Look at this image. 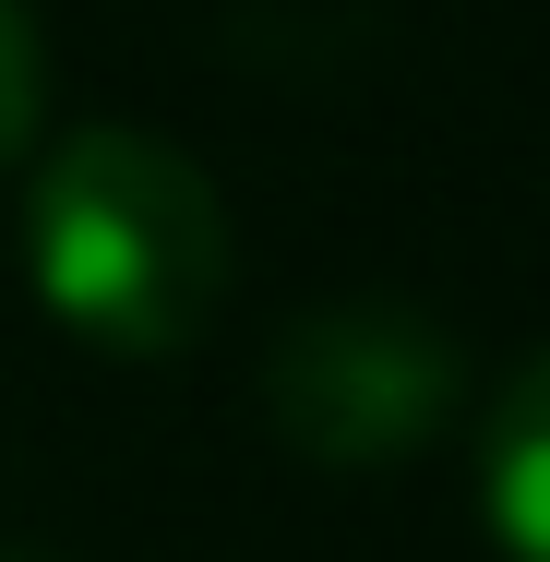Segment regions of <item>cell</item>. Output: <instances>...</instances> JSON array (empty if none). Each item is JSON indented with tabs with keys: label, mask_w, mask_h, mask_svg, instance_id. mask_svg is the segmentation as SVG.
Here are the masks:
<instances>
[{
	"label": "cell",
	"mask_w": 550,
	"mask_h": 562,
	"mask_svg": "<svg viewBox=\"0 0 550 562\" xmlns=\"http://www.w3.org/2000/svg\"><path fill=\"white\" fill-rule=\"evenodd\" d=\"M251 383H263V431L312 467H407L467 419V347L395 288L288 312Z\"/></svg>",
	"instance_id": "obj_2"
},
{
	"label": "cell",
	"mask_w": 550,
	"mask_h": 562,
	"mask_svg": "<svg viewBox=\"0 0 550 562\" xmlns=\"http://www.w3.org/2000/svg\"><path fill=\"white\" fill-rule=\"evenodd\" d=\"M36 120H48V48L24 24V0H0V168L36 144Z\"/></svg>",
	"instance_id": "obj_4"
},
{
	"label": "cell",
	"mask_w": 550,
	"mask_h": 562,
	"mask_svg": "<svg viewBox=\"0 0 550 562\" xmlns=\"http://www.w3.org/2000/svg\"><path fill=\"white\" fill-rule=\"evenodd\" d=\"M24 276L60 336L109 359H180L227 312V204L168 132L85 120L24 180Z\"/></svg>",
	"instance_id": "obj_1"
},
{
	"label": "cell",
	"mask_w": 550,
	"mask_h": 562,
	"mask_svg": "<svg viewBox=\"0 0 550 562\" xmlns=\"http://www.w3.org/2000/svg\"><path fill=\"white\" fill-rule=\"evenodd\" d=\"M479 503L503 562H550V347L503 371V395L479 407Z\"/></svg>",
	"instance_id": "obj_3"
}]
</instances>
